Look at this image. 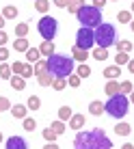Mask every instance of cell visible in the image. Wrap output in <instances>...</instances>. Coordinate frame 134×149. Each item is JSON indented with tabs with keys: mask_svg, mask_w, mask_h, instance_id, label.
<instances>
[{
	"mask_svg": "<svg viewBox=\"0 0 134 149\" xmlns=\"http://www.w3.org/2000/svg\"><path fill=\"white\" fill-rule=\"evenodd\" d=\"M74 147L76 149H110L112 141L97 127L95 130H87V132L78 130V134L74 138Z\"/></svg>",
	"mask_w": 134,
	"mask_h": 149,
	"instance_id": "obj_1",
	"label": "cell"
},
{
	"mask_svg": "<svg viewBox=\"0 0 134 149\" xmlns=\"http://www.w3.org/2000/svg\"><path fill=\"white\" fill-rule=\"evenodd\" d=\"M48 71L54 74V78H67L69 74H74V58L71 56H63V54H52L48 56Z\"/></svg>",
	"mask_w": 134,
	"mask_h": 149,
	"instance_id": "obj_2",
	"label": "cell"
},
{
	"mask_svg": "<svg viewBox=\"0 0 134 149\" xmlns=\"http://www.w3.org/2000/svg\"><path fill=\"white\" fill-rule=\"evenodd\" d=\"M128 108H130V97L126 93H117V95H110L104 104V112L110 115L112 119H123L128 115Z\"/></svg>",
	"mask_w": 134,
	"mask_h": 149,
	"instance_id": "obj_3",
	"label": "cell"
},
{
	"mask_svg": "<svg viewBox=\"0 0 134 149\" xmlns=\"http://www.w3.org/2000/svg\"><path fill=\"white\" fill-rule=\"evenodd\" d=\"M76 17L80 19V24L82 26H87V28H95V26H100L102 24V11L100 9H95L93 4H84V7L80 9L78 13H76Z\"/></svg>",
	"mask_w": 134,
	"mask_h": 149,
	"instance_id": "obj_4",
	"label": "cell"
},
{
	"mask_svg": "<svg viewBox=\"0 0 134 149\" xmlns=\"http://www.w3.org/2000/svg\"><path fill=\"white\" fill-rule=\"evenodd\" d=\"M93 33H95V43L100 45V48H110L112 43H115V26L112 24H100V26H95L93 28Z\"/></svg>",
	"mask_w": 134,
	"mask_h": 149,
	"instance_id": "obj_5",
	"label": "cell"
},
{
	"mask_svg": "<svg viewBox=\"0 0 134 149\" xmlns=\"http://www.w3.org/2000/svg\"><path fill=\"white\" fill-rule=\"evenodd\" d=\"M37 30L45 41H52L56 37V30H59V22H56L52 15H43V17L39 19V24H37Z\"/></svg>",
	"mask_w": 134,
	"mask_h": 149,
	"instance_id": "obj_6",
	"label": "cell"
},
{
	"mask_svg": "<svg viewBox=\"0 0 134 149\" xmlns=\"http://www.w3.org/2000/svg\"><path fill=\"white\" fill-rule=\"evenodd\" d=\"M93 43H95V33H93V28L82 26L78 33H76V45H78V48L91 50V48H93Z\"/></svg>",
	"mask_w": 134,
	"mask_h": 149,
	"instance_id": "obj_7",
	"label": "cell"
},
{
	"mask_svg": "<svg viewBox=\"0 0 134 149\" xmlns=\"http://www.w3.org/2000/svg\"><path fill=\"white\" fill-rule=\"evenodd\" d=\"M9 84H11L13 91H24V86H26V78L20 74H13L11 78H9Z\"/></svg>",
	"mask_w": 134,
	"mask_h": 149,
	"instance_id": "obj_8",
	"label": "cell"
},
{
	"mask_svg": "<svg viewBox=\"0 0 134 149\" xmlns=\"http://www.w3.org/2000/svg\"><path fill=\"white\" fill-rule=\"evenodd\" d=\"M7 149H28V143L22 136H11L7 141Z\"/></svg>",
	"mask_w": 134,
	"mask_h": 149,
	"instance_id": "obj_9",
	"label": "cell"
},
{
	"mask_svg": "<svg viewBox=\"0 0 134 149\" xmlns=\"http://www.w3.org/2000/svg\"><path fill=\"white\" fill-rule=\"evenodd\" d=\"M69 127L71 130H82V127H84V115H80V112H74V115H71V119H69Z\"/></svg>",
	"mask_w": 134,
	"mask_h": 149,
	"instance_id": "obj_10",
	"label": "cell"
},
{
	"mask_svg": "<svg viewBox=\"0 0 134 149\" xmlns=\"http://www.w3.org/2000/svg\"><path fill=\"white\" fill-rule=\"evenodd\" d=\"M104 91H106V95H108V97H110V95H117V93H121V84L117 82V78H110V80L106 82Z\"/></svg>",
	"mask_w": 134,
	"mask_h": 149,
	"instance_id": "obj_11",
	"label": "cell"
},
{
	"mask_svg": "<svg viewBox=\"0 0 134 149\" xmlns=\"http://www.w3.org/2000/svg\"><path fill=\"white\" fill-rule=\"evenodd\" d=\"M130 132H132V125H130V123H126V121H119L115 125V134L117 136H128Z\"/></svg>",
	"mask_w": 134,
	"mask_h": 149,
	"instance_id": "obj_12",
	"label": "cell"
},
{
	"mask_svg": "<svg viewBox=\"0 0 134 149\" xmlns=\"http://www.w3.org/2000/svg\"><path fill=\"white\" fill-rule=\"evenodd\" d=\"M37 82L41 86H52V82H54V74H50V71H43V74H39L37 76Z\"/></svg>",
	"mask_w": 134,
	"mask_h": 149,
	"instance_id": "obj_13",
	"label": "cell"
},
{
	"mask_svg": "<svg viewBox=\"0 0 134 149\" xmlns=\"http://www.w3.org/2000/svg\"><path fill=\"white\" fill-rule=\"evenodd\" d=\"M28 48H30V45H28V39L26 37H17L13 41V50H15V52H26Z\"/></svg>",
	"mask_w": 134,
	"mask_h": 149,
	"instance_id": "obj_14",
	"label": "cell"
},
{
	"mask_svg": "<svg viewBox=\"0 0 134 149\" xmlns=\"http://www.w3.org/2000/svg\"><path fill=\"white\" fill-rule=\"evenodd\" d=\"M74 61H80V63H87V58H89V50H82L78 45H74Z\"/></svg>",
	"mask_w": 134,
	"mask_h": 149,
	"instance_id": "obj_15",
	"label": "cell"
},
{
	"mask_svg": "<svg viewBox=\"0 0 134 149\" xmlns=\"http://www.w3.org/2000/svg\"><path fill=\"white\" fill-rule=\"evenodd\" d=\"M39 52L43 54V56H52V54L56 52V50H54V43H52V41H45V39H43V43L39 45Z\"/></svg>",
	"mask_w": 134,
	"mask_h": 149,
	"instance_id": "obj_16",
	"label": "cell"
},
{
	"mask_svg": "<svg viewBox=\"0 0 134 149\" xmlns=\"http://www.w3.org/2000/svg\"><path fill=\"white\" fill-rule=\"evenodd\" d=\"M26 110H28V106H22V104L11 106V115L15 117V119H24V117H26Z\"/></svg>",
	"mask_w": 134,
	"mask_h": 149,
	"instance_id": "obj_17",
	"label": "cell"
},
{
	"mask_svg": "<svg viewBox=\"0 0 134 149\" xmlns=\"http://www.w3.org/2000/svg\"><path fill=\"white\" fill-rule=\"evenodd\" d=\"M24 54H26V61H28V63H37V61L41 58V52H39V48H28Z\"/></svg>",
	"mask_w": 134,
	"mask_h": 149,
	"instance_id": "obj_18",
	"label": "cell"
},
{
	"mask_svg": "<svg viewBox=\"0 0 134 149\" xmlns=\"http://www.w3.org/2000/svg\"><path fill=\"white\" fill-rule=\"evenodd\" d=\"M89 112H91V115H93V117H100L102 115V112H104V104H102V102H91V104H89Z\"/></svg>",
	"mask_w": 134,
	"mask_h": 149,
	"instance_id": "obj_19",
	"label": "cell"
},
{
	"mask_svg": "<svg viewBox=\"0 0 134 149\" xmlns=\"http://www.w3.org/2000/svg\"><path fill=\"white\" fill-rule=\"evenodd\" d=\"M119 74H121V69H119V65H110V67H106L104 69V78H119Z\"/></svg>",
	"mask_w": 134,
	"mask_h": 149,
	"instance_id": "obj_20",
	"label": "cell"
},
{
	"mask_svg": "<svg viewBox=\"0 0 134 149\" xmlns=\"http://www.w3.org/2000/svg\"><path fill=\"white\" fill-rule=\"evenodd\" d=\"M2 15H4V19H15V17H17V7L7 4V7L2 9Z\"/></svg>",
	"mask_w": 134,
	"mask_h": 149,
	"instance_id": "obj_21",
	"label": "cell"
},
{
	"mask_svg": "<svg viewBox=\"0 0 134 149\" xmlns=\"http://www.w3.org/2000/svg\"><path fill=\"white\" fill-rule=\"evenodd\" d=\"M71 115H74V110H71L69 106H61V108H59V119L61 121H69Z\"/></svg>",
	"mask_w": 134,
	"mask_h": 149,
	"instance_id": "obj_22",
	"label": "cell"
},
{
	"mask_svg": "<svg viewBox=\"0 0 134 149\" xmlns=\"http://www.w3.org/2000/svg\"><path fill=\"white\" fill-rule=\"evenodd\" d=\"M76 74H78L80 78H89V76H91V67L87 63H80L78 67H76Z\"/></svg>",
	"mask_w": 134,
	"mask_h": 149,
	"instance_id": "obj_23",
	"label": "cell"
},
{
	"mask_svg": "<svg viewBox=\"0 0 134 149\" xmlns=\"http://www.w3.org/2000/svg\"><path fill=\"white\" fill-rule=\"evenodd\" d=\"M26 106L30 110H39L41 108V100H39V95H30L28 97V102H26Z\"/></svg>",
	"mask_w": 134,
	"mask_h": 149,
	"instance_id": "obj_24",
	"label": "cell"
},
{
	"mask_svg": "<svg viewBox=\"0 0 134 149\" xmlns=\"http://www.w3.org/2000/svg\"><path fill=\"white\" fill-rule=\"evenodd\" d=\"M11 76H13L11 65H7V63H0V78H2V80H9Z\"/></svg>",
	"mask_w": 134,
	"mask_h": 149,
	"instance_id": "obj_25",
	"label": "cell"
},
{
	"mask_svg": "<svg viewBox=\"0 0 134 149\" xmlns=\"http://www.w3.org/2000/svg\"><path fill=\"white\" fill-rule=\"evenodd\" d=\"M48 9H50V0H35V11L48 13Z\"/></svg>",
	"mask_w": 134,
	"mask_h": 149,
	"instance_id": "obj_26",
	"label": "cell"
},
{
	"mask_svg": "<svg viewBox=\"0 0 134 149\" xmlns=\"http://www.w3.org/2000/svg\"><path fill=\"white\" fill-rule=\"evenodd\" d=\"M43 71H48V58L45 61H37V63H35V76H39V74H43Z\"/></svg>",
	"mask_w": 134,
	"mask_h": 149,
	"instance_id": "obj_27",
	"label": "cell"
},
{
	"mask_svg": "<svg viewBox=\"0 0 134 149\" xmlns=\"http://www.w3.org/2000/svg\"><path fill=\"white\" fill-rule=\"evenodd\" d=\"M128 61H130V56H128V52H117V56H115V65H128Z\"/></svg>",
	"mask_w": 134,
	"mask_h": 149,
	"instance_id": "obj_28",
	"label": "cell"
},
{
	"mask_svg": "<svg viewBox=\"0 0 134 149\" xmlns=\"http://www.w3.org/2000/svg\"><path fill=\"white\" fill-rule=\"evenodd\" d=\"M93 58H95V61H106V58H108L106 48H100V45H97V50H93Z\"/></svg>",
	"mask_w": 134,
	"mask_h": 149,
	"instance_id": "obj_29",
	"label": "cell"
},
{
	"mask_svg": "<svg viewBox=\"0 0 134 149\" xmlns=\"http://www.w3.org/2000/svg\"><path fill=\"white\" fill-rule=\"evenodd\" d=\"M50 127H52V130L56 132V134H63V132L67 130V125H65V121H52V125H50Z\"/></svg>",
	"mask_w": 134,
	"mask_h": 149,
	"instance_id": "obj_30",
	"label": "cell"
},
{
	"mask_svg": "<svg viewBox=\"0 0 134 149\" xmlns=\"http://www.w3.org/2000/svg\"><path fill=\"white\" fill-rule=\"evenodd\" d=\"M119 52H132V41H115Z\"/></svg>",
	"mask_w": 134,
	"mask_h": 149,
	"instance_id": "obj_31",
	"label": "cell"
},
{
	"mask_svg": "<svg viewBox=\"0 0 134 149\" xmlns=\"http://www.w3.org/2000/svg\"><path fill=\"white\" fill-rule=\"evenodd\" d=\"M117 19H119V24H130L132 22V13L130 11H119Z\"/></svg>",
	"mask_w": 134,
	"mask_h": 149,
	"instance_id": "obj_32",
	"label": "cell"
},
{
	"mask_svg": "<svg viewBox=\"0 0 134 149\" xmlns=\"http://www.w3.org/2000/svg\"><path fill=\"white\" fill-rule=\"evenodd\" d=\"M15 35H17V37H26L28 35V24L26 22L17 24V26H15Z\"/></svg>",
	"mask_w": 134,
	"mask_h": 149,
	"instance_id": "obj_33",
	"label": "cell"
},
{
	"mask_svg": "<svg viewBox=\"0 0 134 149\" xmlns=\"http://www.w3.org/2000/svg\"><path fill=\"white\" fill-rule=\"evenodd\" d=\"M65 86H67V78H54V82H52L54 91H63Z\"/></svg>",
	"mask_w": 134,
	"mask_h": 149,
	"instance_id": "obj_34",
	"label": "cell"
},
{
	"mask_svg": "<svg viewBox=\"0 0 134 149\" xmlns=\"http://www.w3.org/2000/svg\"><path fill=\"white\" fill-rule=\"evenodd\" d=\"M82 7H84V0H76V2H71L67 9H69V13H74V15H76V13H78Z\"/></svg>",
	"mask_w": 134,
	"mask_h": 149,
	"instance_id": "obj_35",
	"label": "cell"
},
{
	"mask_svg": "<svg viewBox=\"0 0 134 149\" xmlns=\"http://www.w3.org/2000/svg\"><path fill=\"white\" fill-rule=\"evenodd\" d=\"M80 76L78 74H69V76H67V84H69V86H80Z\"/></svg>",
	"mask_w": 134,
	"mask_h": 149,
	"instance_id": "obj_36",
	"label": "cell"
},
{
	"mask_svg": "<svg viewBox=\"0 0 134 149\" xmlns=\"http://www.w3.org/2000/svg\"><path fill=\"white\" fill-rule=\"evenodd\" d=\"M35 127H37V121H35V119H28V117H24V130H26V132H33Z\"/></svg>",
	"mask_w": 134,
	"mask_h": 149,
	"instance_id": "obj_37",
	"label": "cell"
},
{
	"mask_svg": "<svg viewBox=\"0 0 134 149\" xmlns=\"http://www.w3.org/2000/svg\"><path fill=\"white\" fill-rule=\"evenodd\" d=\"M132 89H134V84H132L130 80H123V82H121V93L130 95V93H132Z\"/></svg>",
	"mask_w": 134,
	"mask_h": 149,
	"instance_id": "obj_38",
	"label": "cell"
},
{
	"mask_svg": "<svg viewBox=\"0 0 134 149\" xmlns=\"http://www.w3.org/2000/svg\"><path fill=\"white\" fill-rule=\"evenodd\" d=\"M22 76H24V78H33V76H35L33 63H26V65H24V71H22Z\"/></svg>",
	"mask_w": 134,
	"mask_h": 149,
	"instance_id": "obj_39",
	"label": "cell"
},
{
	"mask_svg": "<svg viewBox=\"0 0 134 149\" xmlns=\"http://www.w3.org/2000/svg\"><path fill=\"white\" fill-rule=\"evenodd\" d=\"M4 110H11V102L4 95H0V112H4Z\"/></svg>",
	"mask_w": 134,
	"mask_h": 149,
	"instance_id": "obj_40",
	"label": "cell"
},
{
	"mask_svg": "<svg viewBox=\"0 0 134 149\" xmlns=\"http://www.w3.org/2000/svg\"><path fill=\"white\" fill-rule=\"evenodd\" d=\"M56 136H59V134H56L52 127H45V130H43V138H45V141H54Z\"/></svg>",
	"mask_w": 134,
	"mask_h": 149,
	"instance_id": "obj_41",
	"label": "cell"
},
{
	"mask_svg": "<svg viewBox=\"0 0 134 149\" xmlns=\"http://www.w3.org/2000/svg\"><path fill=\"white\" fill-rule=\"evenodd\" d=\"M11 71H13V74H20V76H22V71H24V63L15 61V63L11 65Z\"/></svg>",
	"mask_w": 134,
	"mask_h": 149,
	"instance_id": "obj_42",
	"label": "cell"
},
{
	"mask_svg": "<svg viewBox=\"0 0 134 149\" xmlns=\"http://www.w3.org/2000/svg\"><path fill=\"white\" fill-rule=\"evenodd\" d=\"M7 58H9V50L4 48V45H0V63H4Z\"/></svg>",
	"mask_w": 134,
	"mask_h": 149,
	"instance_id": "obj_43",
	"label": "cell"
},
{
	"mask_svg": "<svg viewBox=\"0 0 134 149\" xmlns=\"http://www.w3.org/2000/svg\"><path fill=\"white\" fill-rule=\"evenodd\" d=\"M106 2H108V0H93V7H95V9H100V11H102V9L106 7Z\"/></svg>",
	"mask_w": 134,
	"mask_h": 149,
	"instance_id": "obj_44",
	"label": "cell"
},
{
	"mask_svg": "<svg viewBox=\"0 0 134 149\" xmlns=\"http://www.w3.org/2000/svg\"><path fill=\"white\" fill-rule=\"evenodd\" d=\"M9 41V37H7V33H4V30H0V45H4Z\"/></svg>",
	"mask_w": 134,
	"mask_h": 149,
	"instance_id": "obj_45",
	"label": "cell"
},
{
	"mask_svg": "<svg viewBox=\"0 0 134 149\" xmlns=\"http://www.w3.org/2000/svg\"><path fill=\"white\" fill-rule=\"evenodd\" d=\"M54 4H56L59 9H65V7H67V2H65V0H54Z\"/></svg>",
	"mask_w": 134,
	"mask_h": 149,
	"instance_id": "obj_46",
	"label": "cell"
},
{
	"mask_svg": "<svg viewBox=\"0 0 134 149\" xmlns=\"http://www.w3.org/2000/svg\"><path fill=\"white\" fill-rule=\"evenodd\" d=\"M4 22H7V19H4V15H2V13H0V30H2V28H4Z\"/></svg>",
	"mask_w": 134,
	"mask_h": 149,
	"instance_id": "obj_47",
	"label": "cell"
},
{
	"mask_svg": "<svg viewBox=\"0 0 134 149\" xmlns=\"http://www.w3.org/2000/svg\"><path fill=\"white\" fill-rule=\"evenodd\" d=\"M128 69H130L132 74H134V61H128Z\"/></svg>",
	"mask_w": 134,
	"mask_h": 149,
	"instance_id": "obj_48",
	"label": "cell"
},
{
	"mask_svg": "<svg viewBox=\"0 0 134 149\" xmlns=\"http://www.w3.org/2000/svg\"><path fill=\"white\" fill-rule=\"evenodd\" d=\"M130 102L134 104V89H132V93H130Z\"/></svg>",
	"mask_w": 134,
	"mask_h": 149,
	"instance_id": "obj_49",
	"label": "cell"
},
{
	"mask_svg": "<svg viewBox=\"0 0 134 149\" xmlns=\"http://www.w3.org/2000/svg\"><path fill=\"white\" fill-rule=\"evenodd\" d=\"M130 28H132V33H134V19H132V22H130Z\"/></svg>",
	"mask_w": 134,
	"mask_h": 149,
	"instance_id": "obj_50",
	"label": "cell"
},
{
	"mask_svg": "<svg viewBox=\"0 0 134 149\" xmlns=\"http://www.w3.org/2000/svg\"><path fill=\"white\" fill-rule=\"evenodd\" d=\"M65 2H67V7H69V4H71V2H76V0H65Z\"/></svg>",
	"mask_w": 134,
	"mask_h": 149,
	"instance_id": "obj_51",
	"label": "cell"
},
{
	"mask_svg": "<svg viewBox=\"0 0 134 149\" xmlns=\"http://www.w3.org/2000/svg\"><path fill=\"white\" fill-rule=\"evenodd\" d=\"M132 13H134V0H132Z\"/></svg>",
	"mask_w": 134,
	"mask_h": 149,
	"instance_id": "obj_52",
	"label": "cell"
},
{
	"mask_svg": "<svg viewBox=\"0 0 134 149\" xmlns=\"http://www.w3.org/2000/svg\"><path fill=\"white\" fill-rule=\"evenodd\" d=\"M2 138H4V136H2V134H0V143H2Z\"/></svg>",
	"mask_w": 134,
	"mask_h": 149,
	"instance_id": "obj_53",
	"label": "cell"
},
{
	"mask_svg": "<svg viewBox=\"0 0 134 149\" xmlns=\"http://www.w3.org/2000/svg\"><path fill=\"white\" fill-rule=\"evenodd\" d=\"M0 80H2V78H0Z\"/></svg>",
	"mask_w": 134,
	"mask_h": 149,
	"instance_id": "obj_54",
	"label": "cell"
}]
</instances>
